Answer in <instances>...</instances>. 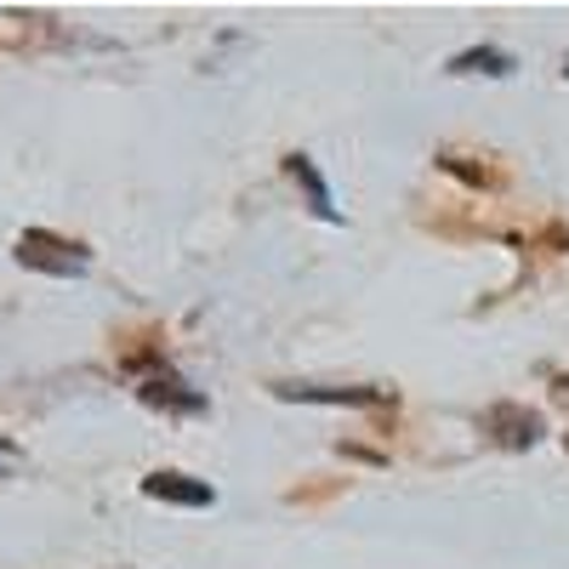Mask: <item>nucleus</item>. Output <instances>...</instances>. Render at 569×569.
<instances>
[{
  "label": "nucleus",
  "mask_w": 569,
  "mask_h": 569,
  "mask_svg": "<svg viewBox=\"0 0 569 569\" xmlns=\"http://www.w3.org/2000/svg\"><path fill=\"white\" fill-rule=\"evenodd\" d=\"M18 262L23 268H40V273H58V279H80L91 268V257L74 240H58V233H46V228H29L23 240H18Z\"/></svg>",
  "instance_id": "1"
},
{
  "label": "nucleus",
  "mask_w": 569,
  "mask_h": 569,
  "mask_svg": "<svg viewBox=\"0 0 569 569\" xmlns=\"http://www.w3.org/2000/svg\"><path fill=\"white\" fill-rule=\"evenodd\" d=\"M12 461H18V450H12V445H7V439H0V472H7V467H12Z\"/></svg>",
  "instance_id": "8"
},
{
  "label": "nucleus",
  "mask_w": 569,
  "mask_h": 569,
  "mask_svg": "<svg viewBox=\"0 0 569 569\" xmlns=\"http://www.w3.org/2000/svg\"><path fill=\"white\" fill-rule=\"evenodd\" d=\"M279 399H302V405H382L376 388H308V382H279Z\"/></svg>",
  "instance_id": "4"
},
{
  "label": "nucleus",
  "mask_w": 569,
  "mask_h": 569,
  "mask_svg": "<svg viewBox=\"0 0 569 569\" xmlns=\"http://www.w3.org/2000/svg\"><path fill=\"white\" fill-rule=\"evenodd\" d=\"M485 427L507 445V450H530V445H541V416L536 410H525V405H496L490 416H485Z\"/></svg>",
  "instance_id": "2"
},
{
  "label": "nucleus",
  "mask_w": 569,
  "mask_h": 569,
  "mask_svg": "<svg viewBox=\"0 0 569 569\" xmlns=\"http://www.w3.org/2000/svg\"><path fill=\"white\" fill-rule=\"evenodd\" d=\"M142 496L171 501V507H211V501H217V490H211V485L182 479V472H149V479H142Z\"/></svg>",
  "instance_id": "3"
},
{
  "label": "nucleus",
  "mask_w": 569,
  "mask_h": 569,
  "mask_svg": "<svg viewBox=\"0 0 569 569\" xmlns=\"http://www.w3.org/2000/svg\"><path fill=\"white\" fill-rule=\"evenodd\" d=\"M142 405H154V410H206L200 393H182L177 376H154V382H142Z\"/></svg>",
  "instance_id": "6"
},
{
  "label": "nucleus",
  "mask_w": 569,
  "mask_h": 569,
  "mask_svg": "<svg viewBox=\"0 0 569 569\" xmlns=\"http://www.w3.org/2000/svg\"><path fill=\"white\" fill-rule=\"evenodd\" d=\"M450 74H512V58L507 52H496V46H479V52H461V58H450Z\"/></svg>",
  "instance_id": "7"
},
{
  "label": "nucleus",
  "mask_w": 569,
  "mask_h": 569,
  "mask_svg": "<svg viewBox=\"0 0 569 569\" xmlns=\"http://www.w3.org/2000/svg\"><path fill=\"white\" fill-rule=\"evenodd\" d=\"M284 166H291V177H297V182L308 188V200H313V217H325V222H342L337 200H330V188H325V177H319V166H313L308 154H291Z\"/></svg>",
  "instance_id": "5"
}]
</instances>
